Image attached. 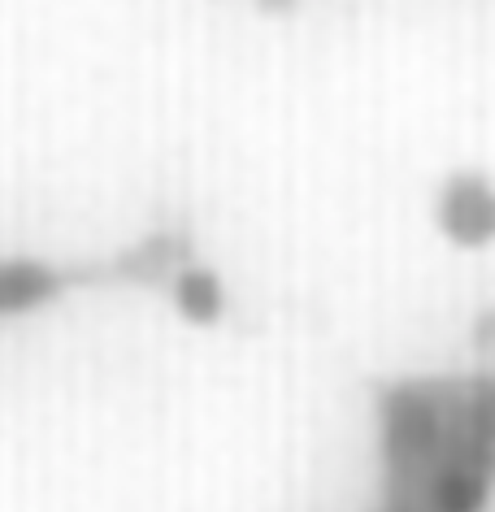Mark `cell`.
Masks as SVG:
<instances>
[{
	"label": "cell",
	"mask_w": 495,
	"mask_h": 512,
	"mask_svg": "<svg viewBox=\"0 0 495 512\" xmlns=\"http://www.w3.org/2000/svg\"><path fill=\"white\" fill-rule=\"evenodd\" d=\"M383 512H487L495 495V378L378 387Z\"/></svg>",
	"instance_id": "obj_1"
},
{
	"label": "cell",
	"mask_w": 495,
	"mask_h": 512,
	"mask_svg": "<svg viewBox=\"0 0 495 512\" xmlns=\"http://www.w3.org/2000/svg\"><path fill=\"white\" fill-rule=\"evenodd\" d=\"M435 226L452 248L478 252L495 243V183L482 170H452L435 196Z\"/></svg>",
	"instance_id": "obj_2"
},
{
	"label": "cell",
	"mask_w": 495,
	"mask_h": 512,
	"mask_svg": "<svg viewBox=\"0 0 495 512\" xmlns=\"http://www.w3.org/2000/svg\"><path fill=\"white\" fill-rule=\"evenodd\" d=\"M66 287V274L35 256H5L0 261V317H22L53 304Z\"/></svg>",
	"instance_id": "obj_3"
},
{
	"label": "cell",
	"mask_w": 495,
	"mask_h": 512,
	"mask_svg": "<svg viewBox=\"0 0 495 512\" xmlns=\"http://www.w3.org/2000/svg\"><path fill=\"white\" fill-rule=\"evenodd\" d=\"M170 296H174L179 317L183 322H192V326H213L226 313V287H222V278L213 274L209 265H187V270H179Z\"/></svg>",
	"instance_id": "obj_4"
},
{
	"label": "cell",
	"mask_w": 495,
	"mask_h": 512,
	"mask_svg": "<svg viewBox=\"0 0 495 512\" xmlns=\"http://www.w3.org/2000/svg\"><path fill=\"white\" fill-rule=\"evenodd\" d=\"M257 5L265 9V14H291V9H296L300 0H257Z\"/></svg>",
	"instance_id": "obj_5"
}]
</instances>
